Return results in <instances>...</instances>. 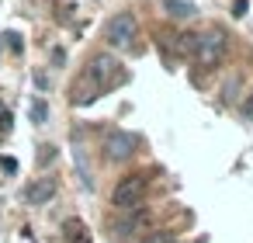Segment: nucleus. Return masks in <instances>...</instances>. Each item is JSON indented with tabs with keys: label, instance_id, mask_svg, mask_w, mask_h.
Wrapping results in <instances>:
<instances>
[{
	"label": "nucleus",
	"instance_id": "1",
	"mask_svg": "<svg viewBox=\"0 0 253 243\" xmlns=\"http://www.w3.org/2000/svg\"><path fill=\"white\" fill-rule=\"evenodd\" d=\"M146 191H149V177H146V174H128V177H122V181L115 184L111 205H115L118 212H135V208H142Z\"/></svg>",
	"mask_w": 253,
	"mask_h": 243
},
{
	"label": "nucleus",
	"instance_id": "2",
	"mask_svg": "<svg viewBox=\"0 0 253 243\" xmlns=\"http://www.w3.org/2000/svg\"><path fill=\"white\" fill-rule=\"evenodd\" d=\"M225 52H229V35H225L222 28H208V32L198 39V52H194V59H198L205 70H215V66L225 59Z\"/></svg>",
	"mask_w": 253,
	"mask_h": 243
},
{
	"label": "nucleus",
	"instance_id": "3",
	"mask_svg": "<svg viewBox=\"0 0 253 243\" xmlns=\"http://www.w3.org/2000/svg\"><path fill=\"white\" fill-rule=\"evenodd\" d=\"M135 35H139V21H135V14H128V11H118V14L104 25V39H108V46H115V49H132Z\"/></svg>",
	"mask_w": 253,
	"mask_h": 243
},
{
	"label": "nucleus",
	"instance_id": "4",
	"mask_svg": "<svg viewBox=\"0 0 253 243\" xmlns=\"http://www.w3.org/2000/svg\"><path fill=\"white\" fill-rule=\"evenodd\" d=\"M87 73L97 80V87H101V91H108V87L118 80V63H115V56H108V52H97V56L87 63Z\"/></svg>",
	"mask_w": 253,
	"mask_h": 243
},
{
	"label": "nucleus",
	"instance_id": "5",
	"mask_svg": "<svg viewBox=\"0 0 253 243\" xmlns=\"http://www.w3.org/2000/svg\"><path fill=\"white\" fill-rule=\"evenodd\" d=\"M132 153H135V139H132L128 132H108V136H104V156H108L111 163L132 160Z\"/></svg>",
	"mask_w": 253,
	"mask_h": 243
},
{
	"label": "nucleus",
	"instance_id": "6",
	"mask_svg": "<svg viewBox=\"0 0 253 243\" xmlns=\"http://www.w3.org/2000/svg\"><path fill=\"white\" fill-rule=\"evenodd\" d=\"M101 94H104V91L97 87V80H94V77H90L87 70H84V73L77 77V84L70 87V101H73L77 108H87V104H94V101H97Z\"/></svg>",
	"mask_w": 253,
	"mask_h": 243
},
{
	"label": "nucleus",
	"instance_id": "7",
	"mask_svg": "<svg viewBox=\"0 0 253 243\" xmlns=\"http://www.w3.org/2000/svg\"><path fill=\"white\" fill-rule=\"evenodd\" d=\"M56 191H59L56 177H35V184L25 191V198H28V205H49L56 198Z\"/></svg>",
	"mask_w": 253,
	"mask_h": 243
},
{
	"label": "nucleus",
	"instance_id": "8",
	"mask_svg": "<svg viewBox=\"0 0 253 243\" xmlns=\"http://www.w3.org/2000/svg\"><path fill=\"white\" fill-rule=\"evenodd\" d=\"M139 229H146V212H142V208L122 212V219L115 222V236H135Z\"/></svg>",
	"mask_w": 253,
	"mask_h": 243
},
{
	"label": "nucleus",
	"instance_id": "9",
	"mask_svg": "<svg viewBox=\"0 0 253 243\" xmlns=\"http://www.w3.org/2000/svg\"><path fill=\"white\" fill-rule=\"evenodd\" d=\"M63 240L66 243H90V229L80 219H66L63 222Z\"/></svg>",
	"mask_w": 253,
	"mask_h": 243
},
{
	"label": "nucleus",
	"instance_id": "10",
	"mask_svg": "<svg viewBox=\"0 0 253 243\" xmlns=\"http://www.w3.org/2000/svg\"><path fill=\"white\" fill-rule=\"evenodd\" d=\"M177 42H173V49H177V56H194L198 52V39L201 35H194V32H180V35H173Z\"/></svg>",
	"mask_w": 253,
	"mask_h": 243
},
{
	"label": "nucleus",
	"instance_id": "11",
	"mask_svg": "<svg viewBox=\"0 0 253 243\" xmlns=\"http://www.w3.org/2000/svg\"><path fill=\"white\" fill-rule=\"evenodd\" d=\"M167 14L170 18H191L194 14V4H191V0H167Z\"/></svg>",
	"mask_w": 253,
	"mask_h": 243
},
{
	"label": "nucleus",
	"instance_id": "12",
	"mask_svg": "<svg viewBox=\"0 0 253 243\" xmlns=\"http://www.w3.org/2000/svg\"><path fill=\"white\" fill-rule=\"evenodd\" d=\"M28 115H32V122H35V125H45V118H49V104H45L42 97H35V101H32V108H28Z\"/></svg>",
	"mask_w": 253,
	"mask_h": 243
},
{
	"label": "nucleus",
	"instance_id": "13",
	"mask_svg": "<svg viewBox=\"0 0 253 243\" xmlns=\"http://www.w3.org/2000/svg\"><path fill=\"white\" fill-rule=\"evenodd\" d=\"M52 160H56V146H49V143H45V146H39V163H42V167H49Z\"/></svg>",
	"mask_w": 253,
	"mask_h": 243
},
{
	"label": "nucleus",
	"instance_id": "14",
	"mask_svg": "<svg viewBox=\"0 0 253 243\" xmlns=\"http://www.w3.org/2000/svg\"><path fill=\"white\" fill-rule=\"evenodd\" d=\"M142 243H177V236L173 233H149Z\"/></svg>",
	"mask_w": 253,
	"mask_h": 243
},
{
	"label": "nucleus",
	"instance_id": "15",
	"mask_svg": "<svg viewBox=\"0 0 253 243\" xmlns=\"http://www.w3.org/2000/svg\"><path fill=\"white\" fill-rule=\"evenodd\" d=\"M246 11H250L246 0H236V4H232V18H246Z\"/></svg>",
	"mask_w": 253,
	"mask_h": 243
},
{
	"label": "nucleus",
	"instance_id": "16",
	"mask_svg": "<svg viewBox=\"0 0 253 243\" xmlns=\"http://www.w3.org/2000/svg\"><path fill=\"white\" fill-rule=\"evenodd\" d=\"M236 87H239V80L232 77V80L225 84V101H236Z\"/></svg>",
	"mask_w": 253,
	"mask_h": 243
},
{
	"label": "nucleus",
	"instance_id": "17",
	"mask_svg": "<svg viewBox=\"0 0 253 243\" xmlns=\"http://www.w3.org/2000/svg\"><path fill=\"white\" fill-rule=\"evenodd\" d=\"M0 167H4L7 174H14V170H18V160H11V156H0Z\"/></svg>",
	"mask_w": 253,
	"mask_h": 243
},
{
	"label": "nucleus",
	"instance_id": "18",
	"mask_svg": "<svg viewBox=\"0 0 253 243\" xmlns=\"http://www.w3.org/2000/svg\"><path fill=\"white\" fill-rule=\"evenodd\" d=\"M7 42H11V52H21V49H25V46H21V35H14V32L7 35Z\"/></svg>",
	"mask_w": 253,
	"mask_h": 243
},
{
	"label": "nucleus",
	"instance_id": "19",
	"mask_svg": "<svg viewBox=\"0 0 253 243\" xmlns=\"http://www.w3.org/2000/svg\"><path fill=\"white\" fill-rule=\"evenodd\" d=\"M11 122H14L11 111H7V115H0V132H11Z\"/></svg>",
	"mask_w": 253,
	"mask_h": 243
},
{
	"label": "nucleus",
	"instance_id": "20",
	"mask_svg": "<svg viewBox=\"0 0 253 243\" xmlns=\"http://www.w3.org/2000/svg\"><path fill=\"white\" fill-rule=\"evenodd\" d=\"M243 115L253 118V91H250V97H246V104H243Z\"/></svg>",
	"mask_w": 253,
	"mask_h": 243
},
{
	"label": "nucleus",
	"instance_id": "21",
	"mask_svg": "<svg viewBox=\"0 0 253 243\" xmlns=\"http://www.w3.org/2000/svg\"><path fill=\"white\" fill-rule=\"evenodd\" d=\"M0 39H4V35H0Z\"/></svg>",
	"mask_w": 253,
	"mask_h": 243
}]
</instances>
